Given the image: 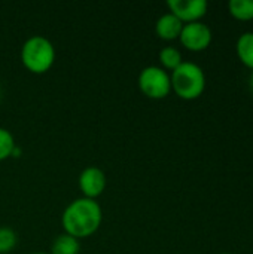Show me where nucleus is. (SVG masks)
<instances>
[{"label": "nucleus", "instance_id": "obj_8", "mask_svg": "<svg viewBox=\"0 0 253 254\" xmlns=\"http://www.w3.org/2000/svg\"><path fill=\"white\" fill-rule=\"evenodd\" d=\"M182 28H183V22L171 12L161 15L155 24L157 34L164 40H173V39L179 37Z\"/></svg>", "mask_w": 253, "mask_h": 254}, {"label": "nucleus", "instance_id": "obj_16", "mask_svg": "<svg viewBox=\"0 0 253 254\" xmlns=\"http://www.w3.org/2000/svg\"><path fill=\"white\" fill-rule=\"evenodd\" d=\"M31 254H49V253H31Z\"/></svg>", "mask_w": 253, "mask_h": 254}, {"label": "nucleus", "instance_id": "obj_14", "mask_svg": "<svg viewBox=\"0 0 253 254\" xmlns=\"http://www.w3.org/2000/svg\"><path fill=\"white\" fill-rule=\"evenodd\" d=\"M16 246V234L9 228H0V254L9 253Z\"/></svg>", "mask_w": 253, "mask_h": 254}, {"label": "nucleus", "instance_id": "obj_12", "mask_svg": "<svg viewBox=\"0 0 253 254\" xmlns=\"http://www.w3.org/2000/svg\"><path fill=\"white\" fill-rule=\"evenodd\" d=\"M160 61L164 65V68H169V70H174L183 63L180 51L177 48H174V46L163 48L160 51Z\"/></svg>", "mask_w": 253, "mask_h": 254}, {"label": "nucleus", "instance_id": "obj_4", "mask_svg": "<svg viewBox=\"0 0 253 254\" xmlns=\"http://www.w3.org/2000/svg\"><path fill=\"white\" fill-rule=\"evenodd\" d=\"M139 88L146 97L160 100L170 94L171 80L164 68L157 65H149L145 67L139 74Z\"/></svg>", "mask_w": 253, "mask_h": 254}, {"label": "nucleus", "instance_id": "obj_15", "mask_svg": "<svg viewBox=\"0 0 253 254\" xmlns=\"http://www.w3.org/2000/svg\"><path fill=\"white\" fill-rule=\"evenodd\" d=\"M249 83H251V88H252V91H253V71H252V74H251V79H249Z\"/></svg>", "mask_w": 253, "mask_h": 254}, {"label": "nucleus", "instance_id": "obj_6", "mask_svg": "<svg viewBox=\"0 0 253 254\" xmlns=\"http://www.w3.org/2000/svg\"><path fill=\"white\" fill-rule=\"evenodd\" d=\"M167 6L170 12L176 15L182 22H194L200 21L207 12V1L206 0H169Z\"/></svg>", "mask_w": 253, "mask_h": 254}, {"label": "nucleus", "instance_id": "obj_10", "mask_svg": "<svg viewBox=\"0 0 253 254\" xmlns=\"http://www.w3.org/2000/svg\"><path fill=\"white\" fill-rule=\"evenodd\" d=\"M237 55L240 61L253 70V31H246L237 39Z\"/></svg>", "mask_w": 253, "mask_h": 254}, {"label": "nucleus", "instance_id": "obj_13", "mask_svg": "<svg viewBox=\"0 0 253 254\" xmlns=\"http://www.w3.org/2000/svg\"><path fill=\"white\" fill-rule=\"evenodd\" d=\"M13 150H15L13 135L6 128H0V161H4L10 155H13Z\"/></svg>", "mask_w": 253, "mask_h": 254}, {"label": "nucleus", "instance_id": "obj_9", "mask_svg": "<svg viewBox=\"0 0 253 254\" xmlns=\"http://www.w3.org/2000/svg\"><path fill=\"white\" fill-rule=\"evenodd\" d=\"M79 252H81L79 240L66 232L58 235L51 247V254H79Z\"/></svg>", "mask_w": 253, "mask_h": 254}, {"label": "nucleus", "instance_id": "obj_5", "mask_svg": "<svg viewBox=\"0 0 253 254\" xmlns=\"http://www.w3.org/2000/svg\"><path fill=\"white\" fill-rule=\"evenodd\" d=\"M182 45L189 51H204L212 42V30L207 24L201 21H194L183 24L179 36Z\"/></svg>", "mask_w": 253, "mask_h": 254}, {"label": "nucleus", "instance_id": "obj_17", "mask_svg": "<svg viewBox=\"0 0 253 254\" xmlns=\"http://www.w3.org/2000/svg\"><path fill=\"white\" fill-rule=\"evenodd\" d=\"M0 97H1V91H0Z\"/></svg>", "mask_w": 253, "mask_h": 254}, {"label": "nucleus", "instance_id": "obj_1", "mask_svg": "<svg viewBox=\"0 0 253 254\" xmlns=\"http://www.w3.org/2000/svg\"><path fill=\"white\" fill-rule=\"evenodd\" d=\"M103 213L101 207L95 199L89 198H78L72 201L61 217L63 228L66 234L75 238H86L97 232L101 225Z\"/></svg>", "mask_w": 253, "mask_h": 254}, {"label": "nucleus", "instance_id": "obj_18", "mask_svg": "<svg viewBox=\"0 0 253 254\" xmlns=\"http://www.w3.org/2000/svg\"><path fill=\"white\" fill-rule=\"evenodd\" d=\"M222 254H231V253H222Z\"/></svg>", "mask_w": 253, "mask_h": 254}, {"label": "nucleus", "instance_id": "obj_2", "mask_svg": "<svg viewBox=\"0 0 253 254\" xmlns=\"http://www.w3.org/2000/svg\"><path fill=\"white\" fill-rule=\"evenodd\" d=\"M171 89L183 100L198 98L206 88V76L203 68L191 61H183L170 76Z\"/></svg>", "mask_w": 253, "mask_h": 254}, {"label": "nucleus", "instance_id": "obj_7", "mask_svg": "<svg viewBox=\"0 0 253 254\" xmlns=\"http://www.w3.org/2000/svg\"><path fill=\"white\" fill-rule=\"evenodd\" d=\"M79 189L84 193V198L95 199L106 189V176L97 167L85 168L79 176Z\"/></svg>", "mask_w": 253, "mask_h": 254}, {"label": "nucleus", "instance_id": "obj_3", "mask_svg": "<svg viewBox=\"0 0 253 254\" xmlns=\"http://www.w3.org/2000/svg\"><path fill=\"white\" fill-rule=\"evenodd\" d=\"M21 61L31 73H45L55 61V48L45 36H31L21 48Z\"/></svg>", "mask_w": 253, "mask_h": 254}, {"label": "nucleus", "instance_id": "obj_11", "mask_svg": "<svg viewBox=\"0 0 253 254\" xmlns=\"http://www.w3.org/2000/svg\"><path fill=\"white\" fill-rule=\"evenodd\" d=\"M228 10L237 19H253V0H230Z\"/></svg>", "mask_w": 253, "mask_h": 254}]
</instances>
